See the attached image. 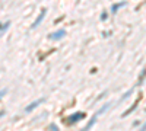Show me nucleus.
<instances>
[{"label": "nucleus", "instance_id": "obj_3", "mask_svg": "<svg viewBox=\"0 0 146 131\" xmlns=\"http://www.w3.org/2000/svg\"><path fill=\"white\" fill-rule=\"evenodd\" d=\"M64 35H66L64 29H58V31H56V32H53V34L50 35V38H51V39H60V38H63Z\"/></svg>", "mask_w": 146, "mask_h": 131}, {"label": "nucleus", "instance_id": "obj_5", "mask_svg": "<svg viewBox=\"0 0 146 131\" xmlns=\"http://www.w3.org/2000/svg\"><path fill=\"white\" fill-rule=\"evenodd\" d=\"M140 98H142V96H139V99H137V101H136L135 103H133V105H131V108H130V109H127V111H126V112L123 114V117H127V115H129V114H130L131 111H135V109H136V106H137V103H139V101H140Z\"/></svg>", "mask_w": 146, "mask_h": 131}, {"label": "nucleus", "instance_id": "obj_2", "mask_svg": "<svg viewBox=\"0 0 146 131\" xmlns=\"http://www.w3.org/2000/svg\"><path fill=\"white\" fill-rule=\"evenodd\" d=\"M45 13H47V9H42V10H41V13L38 15V18H36V19H35V22L32 23V25H31V26H32V28H36V26H38V25H40V23L42 22V19L45 18Z\"/></svg>", "mask_w": 146, "mask_h": 131}, {"label": "nucleus", "instance_id": "obj_9", "mask_svg": "<svg viewBox=\"0 0 146 131\" xmlns=\"http://www.w3.org/2000/svg\"><path fill=\"white\" fill-rule=\"evenodd\" d=\"M50 130H57V125H54V124H51V125H50Z\"/></svg>", "mask_w": 146, "mask_h": 131}, {"label": "nucleus", "instance_id": "obj_8", "mask_svg": "<svg viewBox=\"0 0 146 131\" xmlns=\"http://www.w3.org/2000/svg\"><path fill=\"white\" fill-rule=\"evenodd\" d=\"M9 28V22H6V23H3L2 25V35H5V32H6V29Z\"/></svg>", "mask_w": 146, "mask_h": 131}, {"label": "nucleus", "instance_id": "obj_1", "mask_svg": "<svg viewBox=\"0 0 146 131\" xmlns=\"http://www.w3.org/2000/svg\"><path fill=\"white\" fill-rule=\"evenodd\" d=\"M85 117V114L83 112H76V114H73V115H70L69 118H67V124H73V122H76V121H80L82 118Z\"/></svg>", "mask_w": 146, "mask_h": 131}, {"label": "nucleus", "instance_id": "obj_7", "mask_svg": "<svg viewBox=\"0 0 146 131\" xmlns=\"http://www.w3.org/2000/svg\"><path fill=\"white\" fill-rule=\"evenodd\" d=\"M126 3L124 2H121V3H118V5H114L113 7H111V12H113V13H114V12H117V9H120V7H123Z\"/></svg>", "mask_w": 146, "mask_h": 131}, {"label": "nucleus", "instance_id": "obj_4", "mask_svg": "<svg viewBox=\"0 0 146 131\" xmlns=\"http://www.w3.org/2000/svg\"><path fill=\"white\" fill-rule=\"evenodd\" d=\"M42 102H44V99H38V101H35V102H32L31 105H28L27 108H25V111H27V112H31V111H34V109L36 108V106H38L40 103H42Z\"/></svg>", "mask_w": 146, "mask_h": 131}, {"label": "nucleus", "instance_id": "obj_6", "mask_svg": "<svg viewBox=\"0 0 146 131\" xmlns=\"http://www.w3.org/2000/svg\"><path fill=\"white\" fill-rule=\"evenodd\" d=\"M96 118H98V115H96V114H95V115L92 117V120H91V121L88 122V125H86V130H89V128H92V125H94V124L96 122Z\"/></svg>", "mask_w": 146, "mask_h": 131}]
</instances>
